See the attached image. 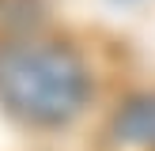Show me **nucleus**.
<instances>
[{"instance_id": "f257e3e1", "label": "nucleus", "mask_w": 155, "mask_h": 151, "mask_svg": "<svg viewBox=\"0 0 155 151\" xmlns=\"http://www.w3.org/2000/svg\"><path fill=\"white\" fill-rule=\"evenodd\" d=\"M91 76L68 45L19 42L0 49V102L27 125L57 128L83 110Z\"/></svg>"}, {"instance_id": "f03ea898", "label": "nucleus", "mask_w": 155, "mask_h": 151, "mask_svg": "<svg viewBox=\"0 0 155 151\" xmlns=\"http://www.w3.org/2000/svg\"><path fill=\"white\" fill-rule=\"evenodd\" d=\"M114 136L129 147H151L155 151V95L129 98L114 117Z\"/></svg>"}]
</instances>
